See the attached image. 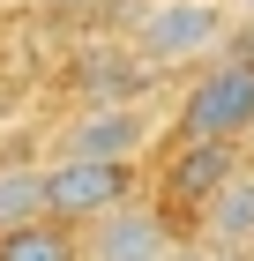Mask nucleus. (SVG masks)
Returning a JSON list of instances; mask_svg holds the SVG:
<instances>
[{
    "label": "nucleus",
    "instance_id": "11",
    "mask_svg": "<svg viewBox=\"0 0 254 261\" xmlns=\"http://www.w3.org/2000/svg\"><path fill=\"white\" fill-rule=\"evenodd\" d=\"M224 8H232V15H254V0H224Z\"/></svg>",
    "mask_w": 254,
    "mask_h": 261
},
{
    "label": "nucleus",
    "instance_id": "12",
    "mask_svg": "<svg viewBox=\"0 0 254 261\" xmlns=\"http://www.w3.org/2000/svg\"><path fill=\"white\" fill-rule=\"evenodd\" d=\"M45 8H82V0H45Z\"/></svg>",
    "mask_w": 254,
    "mask_h": 261
},
{
    "label": "nucleus",
    "instance_id": "4",
    "mask_svg": "<svg viewBox=\"0 0 254 261\" xmlns=\"http://www.w3.org/2000/svg\"><path fill=\"white\" fill-rule=\"evenodd\" d=\"M82 261H179V239L157 201H120L98 224H82Z\"/></svg>",
    "mask_w": 254,
    "mask_h": 261
},
{
    "label": "nucleus",
    "instance_id": "5",
    "mask_svg": "<svg viewBox=\"0 0 254 261\" xmlns=\"http://www.w3.org/2000/svg\"><path fill=\"white\" fill-rule=\"evenodd\" d=\"M142 142H150V112L135 97H98V105H82L75 120L60 127V157L127 164V157H142Z\"/></svg>",
    "mask_w": 254,
    "mask_h": 261
},
{
    "label": "nucleus",
    "instance_id": "6",
    "mask_svg": "<svg viewBox=\"0 0 254 261\" xmlns=\"http://www.w3.org/2000/svg\"><path fill=\"white\" fill-rule=\"evenodd\" d=\"M239 164H247V157H239V142H179V157L165 164V201L202 217V201L232 179Z\"/></svg>",
    "mask_w": 254,
    "mask_h": 261
},
{
    "label": "nucleus",
    "instance_id": "1",
    "mask_svg": "<svg viewBox=\"0 0 254 261\" xmlns=\"http://www.w3.org/2000/svg\"><path fill=\"white\" fill-rule=\"evenodd\" d=\"M232 30L239 15L224 0H142L127 45L142 67H202L217 53H232Z\"/></svg>",
    "mask_w": 254,
    "mask_h": 261
},
{
    "label": "nucleus",
    "instance_id": "8",
    "mask_svg": "<svg viewBox=\"0 0 254 261\" xmlns=\"http://www.w3.org/2000/svg\"><path fill=\"white\" fill-rule=\"evenodd\" d=\"M0 261H82V231H67L53 217H30L15 231H0Z\"/></svg>",
    "mask_w": 254,
    "mask_h": 261
},
{
    "label": "nucleus",
    "instance_id": "2",
    "mask_svg": "<svg viewBox=\"0 0 254 261\" xmlns=\"http://www.w3.org/2000/svg\"><path fill=\"white\" fill-rule=\"evenodd\" d=\"M254 135V53H217L202 60L195 90L179 105V142H247Z\"/></svg>",
    "mask_w": 254,
    "mask_h": 261
},
{
    "label": "nucleus",
    "instance_id": "7",
    "mask_svg": "<svg viewBox=\"0 0 254 261\" xmlns=\"http://www.w3.org/2000/svg\"><path fill=\"white\" fill-rule=\"evenodd\" d=\"M195 239H217V246H247L254 254V164H239L232 179L202 201L195 217Z\"/></svg>",
    "mask_w": 254,
    "mask_h": 261
},
{
    "label": "nucleus",
    "instance_id": "3",
    "mask_svg": "<svg viewBox=\"0 0 254 261\" xmlns=\"http://www.w3.org/2000/svg\"><path fill=\"white\" fill-rule=\"evenodd\" d=\"M127 201V164H98V157H53L45 164V217L82 231L105 209Z\"/></svg>",
    "mask_w": 254,
    "mask_h": 261
},
{
    "label": "nucleus",
    "instance_id": "9",
    "mask_svg": "<svg viewBox=\"0 0 254 261\" xmlns=\"http://www.w3.org/2000/svg\"><path fill=\"white\" fill-rule=\"evenodd\" d=\"M45 217V172H0V231Z\"/></svg>",
    "mask_w": 254,
    "mask_h": 261
},
{
    "label": "nucleus",
    "instance_id": "10",
    "mask_svg": "<svg viewBox=\"0 0 254 261\" xmlns=\"http://www.w3.org/2000/svg\"><path fill=\"white\" fill-rule=\"evenodd\" d=\"M179 261H254L247 246H217V239H195V246H179Z\"/></svg>",
    "mask_w": 254,
    "mask_h": 261
}]
</instances>
